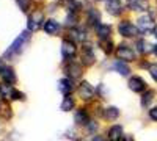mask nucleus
Listing matches in <instances>:
<instances>
[{
    "label": "nucleus",
    "instance_id": "f257e3e1",
    "mask_svg": "<svg viewBox=\"0 0 157 141\" xmlns=\"http://www.w3.org/2000/svg\"><path fill=\"white\" fill-rule=\"evenodd\" d=\"M29 39H30V33L29 32H24V33H21L14 41H13V44L5 50V54H3V57L6 58V60H11V58H14V57H17V55H21L22 54V50H24V47L27 46V43H29Z\"/></svg>",
    "mask_w": 157,
    "mask_h": 141
},
{
    "label": "nucleus",
    "instance_id": "f03ea898",
    "mask_svg": "<svg viewBox=\"0 0 157 141\" xmlns=\"http://www.w3.org/2000/svg\"><path fill=\"white\" fill-rule=\"evenodd\" d=\"M43 22H44V14H43V11H33L32 14H30V17H29V20H27V28H29V32H36V30H39L41 28V25H43Z\"/></svg>",
    "mask_w": 157,
    "mask_h": 141
},
{
    "label": "nucleus",
    "instance_id": "7ed1b4c3",
    "mask_svg": "<svg viewBox=\"0 0 157 141\" xmlns=\"http://www.w3.org/2000/svg\"><path fill=\"white\" fill-rule=\"evenodd\" d=\"M64 72H66L68 79L77 80V79H80V77L83 75V68H82V65H78V63L71 61V63L66 65V68H64Z\"/></svg>",
    "mask_w": 157,
    "mask_h": 141
},
{
    "label": "nucleus",
    "instance_id": "20e7f679",
    "mask_svg": "<svg viewBox=\"0 0 157 141\" xmlns=\"http://www.w3.org/2000/svg\"><path fill=\"white\" fill-rule=\"evenodd\" d=\"M137 28H138V32H141V33H148V32L154 30V28H155L154 19L149 17V16H140L138 20H137Z\"/></svg>",
    "mask_w": 157,
    "mask_h": 141
},
{
    "label": "nucleus",
    "instance_id": "39448f33",
    "mask_svg": "<svg viewBox=\"0 0 157 141\" xmlns=\"http://www.w3.org/2000/svg\"><path fill=\"white\" fill-rule=\"evenodd\" d=\"M118 30H120L121 36H126V38H134L137 33H138V28L135 25H132L127 20H123L120 25H118Z\"/></svg>",
    "mask_w": 157,
    "mask_h": 141
},
{
    "label": "nucleus",
    "instance_id": "423d86ee",
    "mask_svg": "<svg viewBox=\"0 0 157 141\" xmlns=\"http://www.w3.org/2000/svg\"><path fill=\"white\" fill-rule=\"evenodd\" d=\"M75 54H77V46L74 43L68 41V39H64L63 44H61V55L66 60H71V58L75 57Z\"/></svg>",
    "mask_w": 157,
    "mask_h": 141
},
{
    "label": "nucleus",
    "instance_id": "0eeeda50",
    "mask_svg": "<svg viewBox=\"0 0 157 141\" xmlns=\"http://www.w3.org/2000/svg\"><path fill=\"white\" fill-rule=\"evenodd\" d=\"M116 57L121 61H134L135 60V54L132 49H129L126 46H120L116 49Z\"/></svg>",
    "mask_w": 157,
    "mask_h": 141
},
{
    "label": "nucleus",
    "instance_id": "6e6552de",
    "mask_svg": "<svg viewBox=\"0 0 157 141\" xmlns=\"http://www.w3.org/2000/svg\"><path fill=\"white\" fill-rule=\"evenodd\" d=\"M129 89L130 91H134V93H141L143 89L146 88V83H145V80L141 79V77H138V75H134V77H130V80H129Z\"/></svg>",
    "mask_w": 157,
    "mask_h": 141
},
{
    "label": "nucleus",
    "instance_id": "1a4fd4ad",
    "mask_svg": "<svg viewBox=\"0 0 157 141\" xmlns=\"http://www.w3.org/2000/svg\"><path fill=\"white\" fill-rule=\"evenodd\" d=\"M80 58H82V65H83V66H93L94 63H96V57H94V54H93V50H91L90 47H86V46L82 49Z\"/></svg>",
    "mask_w": 157,
    "mask_h": 141
},
{
    "label": "nucleus",
    "instance_id": "9d476101",
    "mask_svg": "<svg viewBox=\"0 0 157 141\" xmlns=\"http://www.w3.org/2000/svg\"><path fill=\"white\" fill-rule=\"evenodd\" d=\"M78 94H80V97L83 100H88V99H91L94 96V89L88 82H82L80 85H78Z\"/></svg>",
    "mask_w": 157,
    "mask_h": 141
},
{
    "label": "nucleus",
    "instance_id": "9b49d317",
    "mask_svg": "<svg viewBox=\"0 0 157 141\" xmlns=\"http://www.w3.org/2000/svg\"><path fill=\"white\" fill-rule=\"evenodd\" d=\"M86 22L93 27H98L101 24V11L96 8H90L88 9V14H86Z\"/></svg>",
    "mask_w": 157,
    "mask_h": 141
},
{
    "label": "nucleus",
    "instance_id": "f8f14e48",
    "mask_svg": "<svg viewBox=\"0 0 157 141\" xmlns=\"http://www.w3.org/2000/svg\"><path fill=\"white\" fill-rule=\"evenodd\" d=\"M66 39L71 41V43H83V41H85V30H80V28H72V30H69Z\"/></svg>",
    "mask_w": 157,
    "mask_h": 141
},
{
    "label": "nucleus",
    "instance_id": "ddd939ff",
    "mask_svg": "<svg viewBox=\"0 0 157 141\" xmlns=\"http://www.w3.org/2000/svg\"><path fill=\"white\" fill-rule=\"evenodd\" d=\"M105 8H107V11L110 13L112 16H120L123 13V5H121L120 0H109Z\"/></svg>",
    "mask_w": 157,
    "mask_h": 141
},
{
    "label": "nucleus",
    "instance_id": "4468645a",
    "mask_svg": "<svg viewBox=\"0 0 157 141\" xmlns=\"http://www.w3.org/2000/svg\"><path fill=\"white\" fill-rule=\"evenodd\" d=\"M2 79H3V83H6V85H14L17 82L16 72L13 71V68H10V66H6L5 71L2 72Z\"/></svg>",
    "mask_w": 157,
    "mask_h": 141
},
{
    "label": "nucleus",
    "instance_id": "2eb2a0df",
    "mask_svg": "<svg viewBox=\"0 0 157 141\" xmlns=\"http://www.w3.org/2000/svg\"><path fill=\"white\" fill-rule=\"evenodd\" d=\"M44 32L47 35H52V36H55L60 33V24L54 19H49L46 24H44Z\"/></svg>",
    "mask_w": 157,
    "mask_h": 141
},
{
    "label": "nucleus",
    "instance_id": "dca6fc26",
    "mask_svg": "<svg viewBox=\"0 0 157 141\" xmlns=\"http://www.w3.org/2000/svg\"><path fill=\"white\" fill-rule=\"evenodd\" d=\"M96 35L99 36V39H109L112 35V27L105 24H99L96 27Z\"/></svg>",
    "mask_w": 157,
    "mask_h": 141
},
{
    "label": "nucleus",
    "instance_id": "f3484780",
    "mask_svg": "<svg viewBox=\"0 0 157 141\" xmlns=\"http://www.w3.org/2000/svg\"><path fill=\"white\" fill-rule=\"evenodd\" d=\"M109 139L110 141H121L123 139V127L121 125H112L109 129Z\"/></svg>",
    "mask_w": 157,
    "mask_h": 141
},
{
    "label": "nucleus",
    "instance_id": "a211bd4d",
    "mask_svg": "<svg viewBox=\"0 0 157 141\" xmlns=\"http://www.w3.org/2000/svg\"><path fill=\"white\" fill-rule=\"evenodd\" d=\"M58 89H60L61 94L69 96L72 93V82H71V79H61L58 82Z\"/></svg>",
    "mask_w": 157,
    "mask_h": 141
},
{
    "label": "nucleus",
    "instance_id": "6ab92c4d",
    "mask_svg": "<svg viewBox=\"0 0 157 141\" xmlns=\"http://www.w3.org/2000/svg\"><path fill=\"white\" fill-rule=\"evenodd\" d=\"M127 6L132 11H145L148 8L146 0H127Z\"/></svg>",
    "mask_w": 157,
    "mask_h": 141
},
{
    "label": "nucleus",
    "instance_id": "aec40b11",
    "mask_svg": "<svg viewBox=\"0 0 157 141\" xmlns=\"http://www.w3.org/2000/svg\"><path fill=\"white\" fill-rule=\"evenodd\" d=\"M0 118L5 119V121H8V119L13 118V110H11V107L6 104V100L0 102Z\"/></svg>",
    "mask_w": 157,
    "mask_h": 141
},
{
    "label": "nucleus",
    "instance_id": "412c9836",
    "mask_svg": "<svg viewBox=\"0 0 157 141\" xmlns=\"http://www.w3.org/2000/svg\"><path fill=\"white\" fill-rule=\"evenodd\" d=\"M102 116L107 121H115V119H118V116H120V110H118L116 107H109V108H105L102 111Z\"/></svg>",
    "mask_w": 157,
    "mask_h": 141
},
{
    "label": "nucleus",
    "instance_id": "4be33fe9",
    "mask_svg": "<svg viewBox=\"0 0 157 141\" xmlns=\"http://www.w3.org/2000/svg\"><path fill=\"white\" fill-rule=\"evenodd\" d=\"M113 69H115L118 74L124 75V77L130 74V68L126 65V61H115V63H113Z\"/></svg>",
    "mask_w": 157,
    "mask_h": 141
},
{
    "label": "nucleus",
    "instance_id": "5701e85b",
    "mask_svg": "<svg viewBox=\"0 0 157 141\" xmlns=\"http://www.w3.org/2000/svg\"><path fill=\"white\" fill-rule=\"evenodd\" d=\"M74 121H75V124H86L90 121L86 110H77L75 111V116H74Z\"/></svg>",
    "mask_w": 157,
    "mask_h": 141
},
{
    "label": "nucleus",
    "instance_id": "b1692460",
    "mask_svg": "<svg viewBox=\"0 0 157 141\" xmlns=\"http://www.w3.org/2000/svg\"><path fill=\"white\" fill-rule=\"evenodd\" d=\"M74 105H75V100H74L71 96H64V99H63V102H61L60 108H61L63 111H71V110L74 108Z\"/></svg>",
    "mask_w": 157,
    "mask_h": 141
},
{
    "label": "nucleus",
    "instance_id": "393cba45",
    "mask_svg": "<svg viewBox=\"0 0 157 141\" xmlns=\"http://www.w3.org/2000/svg\"><path fill=\"white\" fill-rule=\"evenodd\" d=\"M154 97H155L154 89H148V91L141 96V105H143V107L151 105V102H152V99H154Z\"/></svg>",
    "mask_w": 157,
    "mask_h": 141
},
{
    "label": "nucleus",
    "instance_id": "a878e982",
    "mask_svg": "<svg viewBox=\"0 0 157 141\" xmlns=\"http://www.w3.org/2000/svg\"><path fill=\"white\" fill-rule=\"evenodd\" d=\"M99 47L104 50V54H105V55H110L113 52V43L110 39H101L99 41Z\"/></svg>",
    "mask_w": 157,
    "mask_h": 141
},
{
    "label": "nucleus",
    "instance_id": "bb28decb",
    "mask_svg": "<svg viewBox=\"0 0 157 141\" xmlns=\"http://www.w3.org/2000/svg\"><path fill=\"white\" fill-rule=\"evenodd\" d=\"M137 49H138V52L141 54V55H146V54H149L151 52V49H154L149 43H146V41H138L137 43Z\"/></svg>",
    "mask_w": 157,
    "mask_h": 141
},
{
    "label": "nucleus",
    "instance_id": "cd10ccee",
    "mask_svg": "<svg viewBox=\"0 0 157 141\" xmlns=\"http://www.w3.org/2000/svg\"><path fill=\"white\" fill-rule=\"evenodd\" d=\"M64 6H66V9L69 13H74V14L80 9V3L77 0H64Z\"/></svg>",
    "mask_w": 157,
    "mask_h": 141
},
{
    "label": "nucleus",
    "instance_id": "c85d7f7f",
    "mask_svg": "<svg viewBox=\"0 0 157 141\" xmlns=\"http://www.w3.org/2000/svg\"><path fill=\"white\" fill-rule=\"evenodd\" d=\"M85 127H86V133H94V132L98 130V122H96L94 119H90V121L85 124Z\"/></svg>",
    "mask_w": 157,
    "mask_h": 141
},
{
    "label": "nucleus",
    "instance_id": "c756f323",
    "mask_svg": "<svg viewBox=\"0 0 157 141\" xmlns=\"http://www.w3.org/2000/svg\"><path fill=\"white\" fill-rule=\"evenodd\" d=\"M17 5H19V9L24 11V13H27L30 5H32V0H17Z\"/></svg>",
    "mask_w": 157,
    "mask_h": 141
},
{
    "label": "nucleus",
    "instance_id": "7c9ffc66",
    "mask_svg": "<svg viewBox=\"0 0 157 141\" xmlns=\"http://www.w3.org/2000/svg\"><path fill=\"white\" fill-rule=\"evenodd\" d=\"M11 100H19V99H24V94L21 93V91H17V89H14L13 88L11 89V97H10Z\"/></svg>",
    "mask_w": 157,
    "mask_h": 141
},
{
    "label": "nucleus",
    "instance_id": "2f4dec72",
    "mask_svg": "<svg viewBox=\"0 0 157 141\" xmlns=\"http://www.w3.org/2000/svg\"><path fill=\"white\" fill-rule=\"evenodd\" d=\"M148 68H149V74L152 75V79L157 82V65H149Z\"/></svg>",
    "mask_w": 157,
    "mask_h": 141
},
{
    "label": "nucleus",
    "instance_id": "473e14b6",
    "mask_svg": "<svg viewBox=\"0 0 157 141\" xmlns=\"http://www.w3.org/2000/svg\"><path fill=\"white\" fill-rule=\"evenodd\" d=\"M149 118L152 121H157V107H154V108L149 110Z\"/></svg>",
    "mask_w": 157,
    "mask_h": 141
},
{
    "label": "nucleus",
    "instance_id": "72a5a7b5",
    "mask_svg": "<svg viewBox=\"0 0 157 141\" xmlns=\"http://www.w3.org/2000/svg\"><path fill=\"white\" fill-rule=\"evenodd\" d=\"M5 68H6V66L3 65V60H2V58H0V75H2V72L5 71Z\"/></svg>",
    "mask_w": 157,
    "mask_h": 141
},
{
    "label": "nucleus",
    "instance_id": "f704fd0d",
    "mask_svg": "<svg viewBox=\"0 0 157 141\" xmlns=\"http://www.w3.org/2000/svg\"><path fill=\"white\" fill-rule=\"evenodd\" d=\"M93 141H105V139H104L102 136H94V139Z\"/></svg>",
    "mask_w": 157,
    "mask_h": 141
},
{
    "label": "nucleus",
    "instance_id": "c9c22d12",
    "mask_svg": "<svg viewBox=\"0 0 157 141\" xmlns=\"http://www.w3.org/2000/svg\"><path fill=\"white\" fill-rule=\"evenodd\" d=\"M121 141H134V139H132V136H126V138H123Z\"/></svg>",
    "mask_w": 157,
    "mask_h": 141
},
{
    "label": "nucleus",
    "instance_id": "e433bc0d",
    "mask_svg": "<svg viewBox=\"0 0 157 141\" xmlns=\"http://www.w3.org/2000/svg\"><path fill=\"white\" fill-rule=\"evenodd\" d=\"M152 50H154V55L157 57V46H154V49H152Z\"/></svg>",
    "mask_w": 157,
    "mask_h": 141
},
{
    "label": "nucleus",
    "instance_id": "4c0bfd02",
    "mask_svg": "<svg viewBox=\"0 0 157 141\" xmlns=\"http://www.w3.org/2000/svg\"><path fill=\"white\" fill-rule=\"evenodd\" d=\"M154 35H155V38H157V27H155V30H154Z\"/></svg>",
    "mask_w": 157,
    "mask_h": 141
},
{
    "label": "nucleus",
    "instance_id": "58836bf2",
    "mask_svg": "<svg viewBox=\"0 0 157 141\" xmlns=\"http://www.w3.org/2000/svg\"><path fill=\"white\" fill-rule=\"evenodd\" d=\"M75 141H83V139H75Z\"/></svg>",
    "mask_w": 157,
    "mask_h": 141
},
{
    "label": "nucleus",
    "instance_id": "ea45409f",
    "mask_svg": "<svg viewBox=\"0 0 157 141\" xmlns=\"http://www.w3.org/2000/svg\"><path fill=\"white\" fill-rule=\"evenodd\" d=\"M98 2H99V0H98Z\"/></svg>",
    "mask_w": 157,
    "mask_h": 141
}]
</instances>
